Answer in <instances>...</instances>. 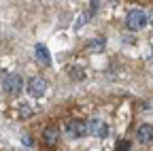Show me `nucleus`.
Listing matches in <instances>:
<instances>
[{
    "label": "nucleus",
    "mask_w": 153,
    "mask_h": 151,
    "mask_svg": "<svg viewBox=\"0 0 153 151\" xmlns=\"http://www.w3.org/2000/svg\"><path fill=\"white\" fill-rule=\"evenodd\" d=\"M2 89L7 94H11V96H17V94H22L24 89V81L19 74H7L4 81H2Z\"/></svg>",
    "instance_id": "nucleus-1"
},
{
    "label": "nucleus",
    "mask_w": 153,
    "mask_h": 151,
    "mask_svg": "<svg viewBox=\"0 0 153 151\" xmlns=\"http://www.w3.org/2000/svg\"><path fill=\"white\" fill-rule=\"evenodd\" d=\"M126 26L130 28V30H134V32H136V30H143L145 26H147V15L143 13V11H130L128 13V19H126Z\"/></svg>",
    "instance_id": "nucleus-2"
},
{
    "label": "nucleus",
    "mask_w": 153,
    "mask_h": 151,
    "mask_svg": "<svg viewBox=\"0 0 153 151\" xmlns=\"http://www.w3.org/2000/svg\"><path fill=\"white\" fill-rule=\"evenodd\" d=\"M87 134H94V136H98V138H104L108 134V128L102 119H91L87 123Z\"/></svg>",
    "instance_id": "nucleus-3"
},
{
    "label": "nucleus",
    "mask_w": 153,
    "mask_h": 151,
    "mask_svg": "<svg viewBox=\"0 0 153 151\" xmlns=\"http://www.w3.org/2000/svg\"><path fill=\"white\" fill-rule=\"evenodd\" d=\"M28 91L32 94V96H43V94L47 91V81L45 79H41V77H32L30 81H28Z\"/></svg>",
    "instance_id": "nucleus-4"
},
{
    "label": "nucleus",
    "mask_w": 153,
    "mask_h": 151,
    "mask_svg": "<svg viewBox=\"0 0 153 151\" xmlns=\"http://www.w3.org/2000/svg\"><path fill=\"white\" fill-rule=\"evenodd\" d=\"M68 134H70L72 138H81V136H85V134H87V123L81 121V119H72V121L68 123Z\"/></svg>",
    "instance_id": "nucleus-5"
},
{
    "label": "nucleus",
    "mask_w": 153,
    "mask_h": 151,
    "mask_svg": "<svg viewBox=\"0 0 153 151\" xmlns=\"http://www.w3.org/2000/svg\"><path fill=\"white\" fill-rule=\"evenodd\" d=\"M34 51H36V60L41 62V64H45V66H49V64H51V55H49V49H47L43 43H38Z\"/></svg>",
    "instance_id": "nucleus-6"
},
{
    "label": "nucleus",
    "mask_w": 153,
    "mask_h": 151,
    "mask_svg": "<svg viewBox=\"0 0 153 151\" xmlns=\"http://www.w3.org/2000/svg\"><path fill=\"white\" fill-rule=\"evenodd\" d=\"M138 141L140 143H151L153 141V126L145 123V126L138 128Z\"/></svg>",
    "instance_id": "nucleus-7"
},
{
    "label": "nucleus",
    "mask_w": 153,
    "mask_h": 151,
    "mask_svg": "<svg viewBox=\"0 0 153 151\" xmlns=\"http://www.w3.org/2000/svg\"><path fill=\"white\" fill-rule=\"evenodd\" d=\"M57 136H60V130H57V128H47L43 132V141L47 145H55L57 143Z\"/></svg>",
    "instance_id": "nucleus-8"
},
{
    "label": "nucleus",
    "mask_w": 153,
    "mask_h": 151,
    "mask_svg": "<svg viewBox=\"0 0 153 151\" xmlns=\"http://www.w3.org/2000/svg\"><path fill=\"white\" fill-rule=\"evenodd\" d=\"M117 151H130V143H128V141H119Z\"/></svg>",
    "instance_id": "nucleus-9"
},
{
    "label": "nucleus",
    "mask_w": 153,
    "mask_h": 151,
    "mask_svg": "<svg viewBox=\"0 0 153 151\" xmlns=\"http://www.w3.org/2000/svg\"><path fill=\"white\" fill-rule=\"evenodd\" d=\"M30 113H32V106H30V104H22V117L30 115Z\"/></svg>",
    "instance_id": "nucleus-10"
},
{
    "label": "nucleus",
    "mask_w": 153,
    "mask_h": 151,
    "mask_svg": "<svg viewBox=\"0 0 153 151\" xmlns=\"http://www.w3.org/2000/svg\"><path fill=\"white\" fill-rule=\"evenodd\" d=\"M102 47H104L102 39H100V43H89V49H102Z\"/></svg>",
    "instance_id": "nucleus-11"
},
{
    "label": "nucleus",
    "mask_w": 153,
    "mask_h": 151,
    "mask_svg": "<svg viewBox=\"0 0 153 151\" xmlns=\"http://www.w3.org/2000/svg\"><path fill=\"white\" fill-rule=\"evenodd\" d=\"M22 141H24V145H26V147H32V138H30V136H24Z\"/></svg>",
    "instance_id": "nucleus-12"
}]
</instances>
